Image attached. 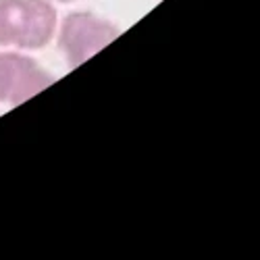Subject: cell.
Returning <instances> with one entry per match:
<instances>
[{
  "label": "cell",
  "mask_w": 260,
  "mask_h": 260,
  "mask_svg": "<svg viewBox=\"0 0 260 260\" xmlns=\"http://www.w3.org/2000/svg\"><path fill=\"white\" fill-rule=\"evenodd\" d=\"M54 3H75V0H54Z\"/></svg>",
  "instance_id": "obj_4"
},
{
  "label": "cell",
  "mask_w": 260,
  "mask_h": 260,
  "mask_svg": "<svg viewBox=\"0 0 260 260\" xmlns=\"http://www.w3.org/2000/svg\"><path fill=\"white\" fill-rule=\"evenodd\" d=\"M56 27L58 15L50 0H0V48L40 50Z\"/></svg>",
  "instance_id": "obj_1"
},
{
  "label": "cell",
  "mask_w": 260,
  "mask_h": 260,
  "mask_svg": "<svg viewBox=\"0 0 260 260\" xmlns=\"http://www.w3.org/2000/svg\"><path fill=\"white\" fill-rule=\"evenodd\" d=\"M117 38L119 29L111 21L88 11H75L62 19L58 29V48L69 67H79Z\"/></svg>",
  "instance_id": "obj_2"
},
{
  "label": "cell",
  "mask_w": 260,
  "mask_h": 260,
  "mask_svg": "<svg viewBox=\"0 0 260 260\" xmlns=\"http://www.w3.org/2000/svg\"><path fill=\"white\" fill-rule=\"evenodd\" d=\"M54 75L21 52H0V102L17 106L50 88Z\"/></svg>",
  "instance_id": "obj_3"
}]
</instances>
